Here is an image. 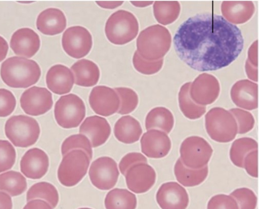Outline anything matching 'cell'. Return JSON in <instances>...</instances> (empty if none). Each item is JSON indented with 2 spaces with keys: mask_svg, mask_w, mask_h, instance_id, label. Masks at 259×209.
I'll return each mask as SVG.
<instances>
[{
  "mask_svg": "<svg viewBox=\"0 0 259 209\" xmlns=\"http://www.w3.org/2000/svg\"><path fill=\"white\" fill-rule=\"evenodd\" d=\"M142 133L139 122L131 116L121 117L114 127V135L116 139L126 144L138 142Z\"/></svg>",
  "mask_w": 259,
  "mask_h": 209,
  "instance_id": "26",
  "label": "cell"
},
{
  "mask_svg": "<svg viewBox=\"0 0 259 209\" xmlns=\"http://www.w3.org/2000/svg\"><path fill=\"white\" fill-rule=\"evenodd\" d=\"M236 201L239 209H255L257 197L252 190L247 188H238L230 195Z\"/></svg>",
  "mask_w": 259,
  "mask_h": 209,
  "instance_id": "39",
  "label": "cell"
},
{
  "mask_svg": "<svg viewBox=\"0 0 259 209\" xmlns=\"http://www.w3.org/2000/svg\"><path fill=\"white\" fill-rule=\"evenodd\" d=\"M91 159L87 153L80 149H74L66 154L59 165L58 178L66 187L77 184L87 174Z\"/></svg>",
  "mask_w": 259,
  "mask_h": 209,
  "instance_id": "7",
  "label": "cell"
},
{
  "mask_svg": "<svg viewBox=\"0 0 259 209\" xmlns=\"http://www.w3.org/2000/svg\"><path fill=\"white\" fill-rule=\"evenodd\" d=\"M139 25L136 17L131 13L120 10L113 14L107 20L105 33L113 44L124 45L137 36Z\"/></svg>",
  "mask_w": 259,
  "mask_h": 209,
  "instance_id": "4",
  "label": "cell"
},
{
  "mask_svg": "<svg viewBox=\"0 0 259 209\" xmlns=\"http://www.w3.org/2000/svg\"><path fill=\"white\" fill-rule=\"evenodd\" d=\"M10 46L17 56L31 58L39 51L40 40L38 35L33 30L30 28H22L14 33Z\"/></svg>",
  "mask_w": 259,
  "mask_h": 209,
  "instance_id": "19",
  "label": "cell"
},
{
  "mask_svg": "<svg viewBox=\"0 0 259 209\" xmlns=\"http://www.w3.org/2000/svg\"><path fill=\"white\" fill-rule=\"evenodd\" d=\"M131 3L137 8H146L152 5L153 2H131Z\"/></svg>",
  "mask_w": 259,
  "mask_h": 209,
  "instance_id": "51",
  "label": "cell"
},
{
  "mask_svg": "<svg viewBox=\"0 0 259 209\" xmlns=\"http://www.w3.org/2000/svg\"><path fill=\"white\" fill-rule=\"evenodd\" d=\"M213 153V149L204 138L192 136L186 139L180 148L181 158L187 167L195 170L207 166Z\"/></svg>",
  "mask_w": 259,
  "mask_h": 209,
  "instance_id": "9",
  "label": "cell"
},
{
  "mask_svg": "<svg viewBox=\"0 0 259 209\" xmlns=\"http://www.w3.org/2000/svg\"><path fill=\"white\" fill-rule=\"evenodd\" d=\"M142 153L151 158L159 159L165 157L169 152L171 141L167 135L157 130H150L141 139Z\"/></svg>",
  "mask_w": 259,
  "mask_h": 209,
  "instance_id": "17",
  "label": "cell"
},
{
  "mask_svg": "<svg viewBox=\"0 0 259 209\" xmlns=\"http://www.w3.org/2000/svg\"><path fill=\"white\" fill-rule=\"evenodd\" d=\"M252 66L258 67V41H254L250 47L247 60Z\"/></svg>",
  "mask_w": 259,
  "mask_h": 209,
  "instance_id": "45",
  "label": "cell"
},
{
  "mask_svg": "<svg viewBox=\"0 0 259 209\" xmlns=\"http://www.w3.org/2000/svg\"><path fill=\"white\" fill-rule=\"evenodd\" d=\"M175 173L178 181L185 187H192L202 184L208 175L207 166L195 170L186 166L179 158L175 166Z\"/></svg>",
  "mask_w": 259,
  "mask_h": 209,
  "instance_id": "28",
  "label": "cell"
},
{
  "mask_svg": "<svg viewBox=\"0 0 259 209\" xmlns=\"http://www.w3.org/2000/svg\"><path fill=\"white\" fill-rule=\"evenodd\" d=\"M139 163H147V158L140 153H130L124 156L119 163V169L125 176L127 171L132 165Z\"/></svg>",
  "mask_w": 259,
  "mask_h": 209,
  "instance_id": "43",
  "label": "cell"
},
{
  "mask_svg": "<svg viewBox=\"0 0 259 209\" xmlns=\"http://www.w3.org/2000/svg\"><path fill=\"white\" fill-rule=\"evenodd\" d=\"M175 122L174 115L169 110L164 107H157L147 114L145 127L147 131L157 130L167 135L174 129Z\"/></svg>",
  "mask_w": 259,
  "mask_h": 209,
  "instance_id": "27",
  "label": "cell"
},
{
  "mask_svg": "<svg viewBox=\"0 0 259 209\" xmlns=\"http://www.w3.org/2000/svg\"><path fill=\"white\" fill-rule=\"evenodd\" d=\"M0 74L8 86L13 88H27L37 82L41 72L35 61L15 56L8 59L3 63Z\"/></svg>",
  "mask_w": 259,
  "mask_h": 209,
  "instance_id": "2",
  "label": "cell"
},
{
  "mask_svg": "<svg viewBox=\"0 0 259 209\" xmlns=\"http://www.w3.org/2000/svg\"><path fill=\"white\" fill-rule=\"evenodd\" d=\"M171 38L169 31L159 25L143 30L137 40V52L143 59L150 61L163 59L170 49Z\"/></svg>",
  "mask_w": 259,
  "mask_h": 209,
  "instance_id": "3",
  "label": "cell"
},
{
  "mask_svg": "<svg viewBox=\"0 0 259 209\" xmlns=\"http://www.w3.org/2000/svg\"><path fill=\"white\" fill-rule=\"evenodd\" d=\"M20 165L22 173L26 177L33 180L39 179L48 171L49 157L40 149H31L22 157Z\"/></svg>",
  "mask_w": 259,
  "mask_h": 209,
  "instance_id": "20",
  "label": "cell"
},
{
  "mask_svg": "<svg viewBox=\"0 0 259 209\" xmlns=\"http://www.w3.org/2000/svg\"><path fill=\"white\" fill-rule=\"evenodd\" d=\"M54 114L58 124L66 129L78 127L85 116V107L78 96L70 94L61 96L56 102Z\"/></svg>",
  "mask_w": 259,
  "mask_h": 209,
  "instance_id": "8",
  "label": "cell"
},
{
  "mask_svg": "<svg viewBox=\"0 0 259 209\" xmlns=\"http://www.w3.org/2000/svg\"><path fill=\"white\" fill-rule=\"evenodd\" d=\"M63 48L66 53L74 59L87 56L93 47V37L90 31L81 26L68 28L62 39Z\"/></svg>",
  "mask_w": 259,
  "mask_h": 209,
  "instance_id": "10",
  "label": "cell"
},
{
  "mask_svg": "<svg viewBox=\"0 0 259 209\" xmlns=\"http://www.w3.org/2000/svg\"><path fill=\"white\" fill-rule=\"evenodd\" d=\"M105 204L106 209H136V195L125 189L115 188L107 195Z\"/></svg>",
  "mask_w": 259,
  "mask_h": 209,
  "instance_id": "30",
  "label": "cell"
},
{
  "mask_svg": "<svg viewBox=\"0 0 259 209\" xmlns=\"http://www.w3.org/2000/svg\"><path fill=\"white\" fill-rule=\"evenodd\" d=\"M258 144L256 141L250 138H242L235 140L230 150V158L232 162L236 166L243 168L245 157L249 152L257 150Z\"/></svg>",
  "mask_w": 259,
  "mask_h": 209,
  "instance_id": "33",
  "label": "cell"
},
{
  "mask_svg": "<svg viewBox=\"0 0 259 209\" xmlns=\"http://www.w3.org/2000/svg\"><path fill=\"white\" fill-rule=\"evenodd\" d=\"M66 25V18L64 13L54 8L48 9L41 12L36 21V27L39 31L50 36L61 33Z\"/></svg>",
  "mask_w": 259,
  "mask_h": 209,
  "instance_id": "23",
  "label": "cell"
},
{
  "mask_svg": "<svg viewBox=\"0 0 259 209\" xmlns=\"http://www.w3.org/2000/svg\"><path fill=\"white\" fill-rule=\"evenodd\" d=\"M74 73L75 83L81 87H91L97 84L100 77L98 66L94 62L81 59L71 67Z\"/></svg>",
  "mask_w": 259,
  "mask_h": 209,
  "instance_id": "25",
  "label": "cell"
},
{
  "mask_svg": "<svg viewBox=\"0 0 259 209\" xmlns=\"http://www.w3.org/2000/svg\"><path fill=\"white\" fill-rule=\"evenodd\" d=\"M231 97L235 105L252 111L258 107V86L248 79L237 81L231 90Z\"/></svg>",
  "mask_w": 259,
  "mask_h": 209,
  "instance_id": "18",
  "label": "cell"
},
{
  "mask_svg": "<svg viewBox=\"0 0 259 209\" xmlns=\"http://www.w3.org/2000/svg\"><path fill=\"white\" fill-rule=\"evenodd\" d=\"M46 82L48 88L52 92L61 95L71 91L74 83V77L67 67L57 64L49 70Z\"/></svg>",
  "mask_w": 259,
  "mask_h": 209,
  "instance_id": "22",
  "label": "cell"
},
{
  "mask_svg": "<svg viewBox=\"0 0 259 209\" xmlns=\"http://www.w3.org/2000/svg\"><path fill=\"white\" fill-rule=\"evenodd\" d=\"M11 197L5 192L0 191V209H12Z\"/></svg>",
  "mask_w": 259,
  "mask_h": 209,
  "instance_id": "47",
  "label": "cell"
},
{
  "mask_svg": "<svg viewBox=\"0 0 259 209\" xmlns=\"http://www.w3.org/2000/svg\"><path fill=\"white\" fill-rule=\"evenodd\" d=\"M229 111L236 121L238 134H245L253 129L255 121L250 113L238 108L232 109Z\"/></svg>",
  "mask_w": 259,
  "mask_h": 209,
  "instance_id": "40",
  "label": "cell"
},
{
  "mask_svg": "<svg viewBox=\"0 0 259 209\" xmlns=\"http://www.w3.org/2000/svg\"><path fill=\"white\" fill-rule=\"evenodd\" d=\"M27 188V180L20 173L12 171L0 175V190L12 196L22 194Z\"/></svg>",
  "mask_w": 259,
  "mask_h": 209,
  "instance_id": "31",
  "label": "cell"
},
{
  "mask_svg": "<svg viewBox=\"0 0 259 209\" xmlns=\"http://www.w3.org/2000/svg\"><path fill=\"white\" fill-rule=\"evenodd\" d=\"M79 132L91 140L93 147L97 148L107 141L111 133V128L105 118L94 116L84 120Z\"/></svg>",
  "mask_w": 259,
  "mask_h": 209,
  "instance_id": "21",
  "label": "cell"
},
{
  "mask_svg": "<svg viewBox=\"0 0 259 209\" xmlns=\"http://www.w3.org/2000/svg\"><path fill=\"white\" fill-rule=\"evenodd\" d=\"M89 175L95 187L100 190H108L116 184L119 172L115 161L106 156L100 157L93 162Z\"/></svg>",
  "mask_w": 259,
  "mask_h": 209,
  "instance_id": "11",
  "label": "cell"
},
{
  "mask_svg": "<svg viewBox=\"0 0 259 209\" xmlns=\"http://www.w3.org/2000/svg\"><path fill=\"white\" fill-rule=\"evenodd\" d=\"M23 209H53L47 201L41 199L29 201Z\"/></svg>",
  "mask_w": 259,
  "mask_h": 209,
  "instance_id": "46",
  "label": "cell"
},
{
  "mask_svg": "<svg viewBox=\"0 0 259 209\" xmlns=\"http://www.w3.org/2000/svg\"><path fill=\"white\" fill-rule=\"evenodd\" d=\"M90 139L84 135H74L67 138L63 143L61 153L64 156L68 152L74 149H80L88 155L91 160L93 159V151Z\"/></svg>",
  "mask_w": 259,
  "mask_h": 209,
  "instance_id": "35",
  "label": "cell"
},
{
  "mask_svg": "<svg viewBox=\"0 0 259 209\" xmlns=\"http://www.w3.org/2000/svg\"><path fill=\"white\" fill-rule=\"evenodd\" d=\"M207 209H239L235 199L231 195L218 194L209 201Z\"/></svg>",
  "mask_w": 259,
  "mask_h": 209,
  "instance_id": "42",
  "label": "cell"
},
{
  "mask_svg": "<svg viewBox=\"0 0 259 209\" xmlns=\"http://www.w3.org/2000/svg\"><path fill=\"white\" fill-rule=\"evenodd\" d=\"M17 101L14 94L6 89H0V117L11 115L16 107Z\"/></svg>",
  "mask_w": 259,
  "mask_h": 209,
  "instance_id": "41",
  "label": "cell"
},
{
  "mask_svg": "<svg viewBox=\"0 0 259 209\" xmlns=\"http://www.w3.org/2000/svg\"><path fill=\"white\" fill-rule=\"evenodd\" d=\"M220 93V85L213 75L204 73L199 75L191 83L190 94L192 99L200 106L213 103Z\"/></svg>",
  "mask_w": 259,
  "mask_h": 209,
  "instance_id": "14",
  "label": "cell"
},
{
  "mask_svg": "<svg viewBox=\"0 0 259 209\" xmlns=\"http://www.w3.org/2000/svg\"><path fill=\"white\" fill-rule=\"evenodd\" d=\"M35 198L42 199L48 202L53 208L57 205L59 196L56 187L51 183L42 182L32 186L27 193L28 201Z\"/></svg>",
  "mask_w": 259,
  "mask_h": 209,
  "instance_id": "34",
  "label": "cell"
},
{
  "mask_svg": "<svg viewBox=\"0 0 259 209\" xmlns=\"http://www.w3.org/2000/svg\"><path fill=\"white\" fill-rule=\"evenodd\" d=\"M120 100V105L118 113L120 115L129 114L137 107L139 98L137 94L132 89L125 87L116 88Z\"/></svg>",
  "mask_w": 259,
  "mask_h": 209,
  "instance_id": "36",
  "label": "cell"
},
{
  "mask_svg": "<svg viewBox=\"0 0 259 209\" xmlns=\"http://www.w3.org/2000/svg\"><path fill=\"white\" fill-rule=\"evenodd\" d=\"M205 128L210 138L220 143L232 141L238 134V126L233 115L220 107L214 108L206 114Z\"/></svg>",
  "mask_w": 259,
  "mask_h": 209,
  "instance_id": "5",
  "label": "cell"
},
{
  "mask_svg": "<svg viewBox=\"0 0 259 209\" xmlns=\"http://www.w3.org/2000/svg\"><path fill=\"white\" fill-rule=\"evenodd\" d=\"M9 47L6 40L0 36V62L6 59L9 52Z\"/></svg>",
  "mask_w": 259,
  "mask_h": 209,
  "instance_id": "50",
  "label": "cell"
},
{
  "mask_svg": "<svg viewBox=\"0 0 259 209\" xmlns=\"http://www.w3.org/2000/svg\"><path fill=\"white\" fill-rule=\"evenodd\" d=\"M91 108L97 114L108 117L118 112L120 105L119 97L116 91L110 87H95L90 96Z\"/></svg>",
  "mask_w": 259,
  "mask_h": 209,
  "instance_id": "13",
  "label": "cell"
},
{
  "mask_svg": "<svg viewBox=\"0 0 259 209\" xmlns=\"http://www.w3.org/2000/svg\"><path fill=\"white\" fill-rule=\"evenodd\" d=\"M243 168L247 173L252 177H258V151L255 150L249 152L245 157Z\"/></svg>",
  "mask_w": 259,
  "mask_h": 209,
  "instance_id": "44",
  "label": "cell"
},
{
  "mask_svg": "<svg viewBox=\"0 0 259 209\" xmlns=\"http://www.w3.org/2000/svg\"><path fill=\"white\" fill-rule=\"evenodd\" d=\"M135 68L139 72L145 75H152L159 72L162 68L163 59L150 61L142 58L136 51L133 59Z\"/></svg>",
  "mask_w": 259,
  "mask_h": 209,
  "instance_id": "38",
  "label": "cell"
},
{
  "mask_svg": "<svg viewBox=\"0 0 259 209\" xmlns=\"http://www.w3.org/2000/svg\"><path fill=\"white\" fill-rule=\"evenodd\" d=\"M5 132L8 138L16 147L27 148L36 143L40 129L34 118L19 115L13 116L7 121Z\"/></svg>",
  "mask_w": 259,
  "mask_h": 209,
  "instance_id": "6",
  "label": "cell"
},
{
  "mask_svg": "<svg viewBox=\"0 0 259 209\" xmlns=\"http://www.w3.org/2000/svg\"><path fill=\"white\" fill-rule=\"evenodd\" d=\"M245 71L248 78L254 81L258 80L257 67L252 66L247 60L245 63Z\"/></svg>",
  "mask_w": 259,
  "mask_h": 209,
  "instance_id": "48",
  "label": "cell"
},
{
  "mask_svg": "<svg viewBox=\"0 0 259 209\" xmlns=\"http://www.w3.org/2000/svg\"><path fill=\"white\" fill-rule=\"evenodd\" d=\"M20 103L26 114L32 116L42 115L53 107L52 94L45 88L33 87L23 93Z\"/></svg>",
  "mask_w": 259,
  "mask_h": 209,
  "instance_id": "12",
  "label": "cell"
},
{
  "mask_svg": "<svg viewBox=\"0 0 259 209\" xmlns=\"http://www.w3.org/2000/svg\"><path fill=\"white\" fill-rule=\"evenodd\" d=\"M174 43L180 58L200 72L229 66L244 46L241 31L236 26L222 16L210 13L197 14L184 22Z\"/></svg>",
  "mask_w": 259,
  "mask_h": 209,
  "instance_id": "1",
  "label": "cell"
},
{
  "mask_svg": "<svg viewBox=\"0 0 259 209\" xmlns=\"http://www.w3.org/2000/svg\"><path fill=\"white\" fill-rule=\"evenodd\" d=\"M191 85V82H187L181 88L179 96L180 107L186 117L196 120L205 114L206 107L199 105L192 99L190 94Z\"/></svg>",
  "mask_w": 259,
  "mask_h": 209,
  "instance_id": "29",
  "label": "cell"
},
{
  "mask_svg": "<svg viewBox=\"0 0 259 209\" xmlns=\"http://www.w3.org/2000/svg\"><path fill=\"white\" fill-rule=\"evenodd\" d=\"M156 198L161 209H187L189 203L186 189L176 182L162 184L157 192Z\"/></svg>",
  "mask_w": 259,
  "mask_h": 209,
  "instance_id": "15",
  "label": "cell"
},
{
  "mask_svg": "<svg viewBox=\"0 0 259 209\" xmlns=\"http://www.w3.org/2000/svg\"><path fill=\"white\" fill-rule=\"evenodd\" d=\"M224 18L231 24L245 23L252 17L255 7L251 2H224L221 6Z\"/></svg>",
  "mask_w": 259,
  "mask_h": 209,
  "instance_id": "24",
  "label": "cell"
},
{
  "mask_svg": "<svg viewBox=\"0 0 259 209\" xmlns=\"http://www.w3.org/2000/svg\"><path fill=\"white\" fill-rule=\"evenodd\" d=\"M78 209H92V208H88V207H82V208H80Z\"/></svg>",
  "mask_w": 259,
  "mask_h": 209,
  "instance_id": "52",
  "label": "cell"
},
{
  "mask_svg": "<svg viewBox=\"0 0 259 209\" xmlns=\"http://www.w3.org/2000/svg\"><path fill=\"white\" fill-rule=\"evenodd\" d=\"M16 156L15 148L9 141L0 140V173L13 168Z\"/></svg>",
  "mask_w": 259,
  "mask_h": 209,
  "instance_id": "37",
  "label": "cell"
},
{
  "mask_svg": "<svg viewBox=\"0 0 259 209\" xmlns=\"http://www.w3.org/2000/svg\"><path fill=\"white\" fill-rule=\"evenodd\" d=\"M125 177L128 189L140 194L147 192L153 187L156 175L151 166L146 163H139L130 168Z\"/></svg>",
  "mask_w": 259,
  "mask_h": 209,
  "instance_id": "16",
  "label": "cell"
},
{
  "mask_svg": "<svg viewBox=\"0 0 259 209\" xmlns=\"http://www.w3.org/2000/svg\"><path fill=\"white\" fill-rule=\"evenodd\" d=\"M123 3V2H96L99 7L108 10L115 9L122 6Z\"/></svg>",
  "mask_w": 259,
  "mask_h": 209,
  "instance_id": "49",
  "label": "cell"
},
{
  "mask_svg": "<svg viewBox=\"0 0 259 209\" xmlns=\"http://www.w3.org/2000/svg\"><path fill=\"white\" fill-rule=\"evenodd\" d=\"M181 10L178 2H156L153 5L155 18L164 26L174 23L179 17Z\"/></svg>",
  "mask_w": 259,
  "mask_h": 209,
  "instance_id": "32",
  "label": "cell"
}]
</instances>
